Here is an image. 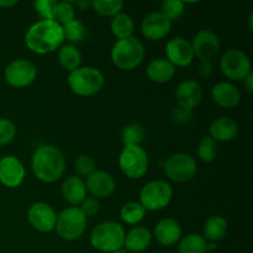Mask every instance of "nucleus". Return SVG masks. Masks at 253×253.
I'll use <instances>...</instances> for the list:
<instances>
[{
	"instance_id": "nucleus-1",
	"label": "nucleus",
	"mask_w": 253,
	"mask_h": 253,
	"mask_svg": "<svg viewBox=\"0 0 253 253\" xmlns=\"http://www.w3.org/2000/svg\"><path fill=\"white\" fill-rule=\"evenodd\" d=\"M64 41L63 29L53 20H40L30 26L25 44L36 54H48L59 49Z\"/></svg>"
},
{
	"instance_id": "nucleus-2",
	"label": "nucleus",
	"mask_w": 253,
	"mask_h": 253,
	"mask_svg": "<svg viewBox=\"0 0 253 253\" xmlns=\"http://www.w3.org/2000/svg\"><path fill=\"white\" fill-rule=\"evenodd\" d=\"M66 166L64 155L56 146L42 145L32 155V173L42 183L51 184L61 179L66 172Z\"/></svg>"
},
{
	"instance_id": "nucleus-3",
	"label": "nucleus",
	"mask_w": 253,
	"mask_h": 253,
	"mask_svg": "<svg viewBox=\"0 0 253 253\" xmlns=\"http://www.w3.org/2000/svg\"><path fill=\"white\" fill-rule=\"evenodd\" d=\"M111 62L121 71H132L145 59V46L135 36L118 40L110 52Z\"/></svg>"
},
{
	"instance_id": "nucleus-4",
	"label": "nucleus",
	"mask_w": 253,
	"mask_h": 253,
	"mask_svg": "<svg viewBox=\"0 0 253 253\" xmlns=\"http://www.w3.org/2000/svg\"><path fill=\"white\" fill-rule=\"evenodd\" d=\"M105 84L103 72L95 67H79L68 76V85L72 93L82 98H89L98 94Z\"/></svg>"
},
{
	"instance_id": "nucleus-5",
	"label": "nucleus",
	"mask_w": 253,
	"mask_h": 253,
	"mask_svg": "<svg viewBox=\"0 0 253 253\" xmlns=\"http://www.w3.org/2000/svg\"><path fill=\"white\" fill-rule=\"evenodd\" d=\"M125 230L115 221H104L96 225L90 234V244L100 252L113 253L123 249Z\"/></svg>"
},
{
	"instance_id": "nucleus-6",
	"label": "nucleus",
	"mask_w": 253,
	"mask_h": 253,
	"mask_svg": "<svg viewBox=\"0 0 253 253\" xmlns=\"http://www.w3.org/2000/svg\"><path fill=\"white\" fill-rule=\"evenodd\" d=\"M88 217L83 214L79 207H68L57 216L56 232L66 241H74L85 232Z\"/></svg>"
},
{
	"instance_id": "nucleus-7",
	"label": "nucleus",
	"mask_w": 253,
	"mask_h": 253,
	"mask_svg": "<svg viewBox=\"0 0 253 253\" xmlns=\"http://www.w3.org/2000/svg\"><path fill=\"white\" fill-rule=\"evenodd\" d=\"M148 165L147 152L142 146H124L119 156V167L126 177L140 179L147 173Z\"/></svg>"
},
{
	"instance_id": "nucleus-8",
	"label": "nucleus",
	"mask_w": 253,
	"mask_h": 253,
	"mask_svg": "<svg viewBox=\"0 0 253 253\" xmlns=\"http://www.w3.org/2000/svg\"><path fill=\"white\" fill-rule=\"evenodd\" d=\"M173 188L165 180H152L143 185L140 192V204L151 211H158L170 204Z\"/></svg>"
},
{
	"instance_id": "nucleus-9",
	"label": "nucleus",
	"mask_w": 253,
	"mask_h": 253,
	"mask_svg": "<svg viewBox=\"0 0 253 253\" xmlns=\"http://www.w3.org/2000/svg\"><path fill=\"white\" fill-rule=\"evenodd\" d=\"M163 170L172 182H189L197 174V161L188 153H174L166 160Z\"/></svg>"
},
{
	"instance_id": "nucleus-10",
	"label": "nucleus",
	"mask_w": 253,
	"mask_h": 253,
	"mask_svg": "<svg viewBox=\"0 0 253 253\" xmlns=\"http://www.w3.org/2000/svg\"><path fill=\"white\" fill-rule=\"evenodd\" d=\"M220 69L231 81H244L251 73V61L241 49H229L220 61Z\"/></svg>"
},
{
	"instance_id": "nucleus-11",
	"label": "nucleus",
	"mask_w": 253,
	"mask_h": 253,
	"mask_svg": "<svg viewBox=\"0 0 253 253\" xmlns=\"http://www.w3.org/2000/svg\"><path fill=\"white\" fill-rule=\"evenodd\" d=\"M4 77L6 83L15 89L31 85L37 77V68L32 62L20 58L10 62L5 68Z\"/></svg>"
},
{
	"instance_id": "nucleus-12",
	"label": "nucleus",
	"mask_w": 253,
	"mask_h": 253,
	"mask_svg": "<svg viewBox=\"0 0 253 253\" xmlns=\"http://www.w3.org/2000/svg\"><path fill=\"white\" fill-rule=\"evenodd\" d=\"M57 212L49 204L43 202L34 203L27 210V219L30 225L36 231L48 234L53 231L57 222Z\"/></svg>"
},
{
	"instance_id": "nucleus-13",
	"label": "nucleus",
	"mask_w": 253,
	"mask_h": 253,
	"mask_svg": "<svg viewBox=\"0 0 253 253\" xmlns=\"http://www.w3.org/2000/svg\"><path fill=\"white\" fill-rule=\"evenodd\" d=\"M192 43L194 57L199 61L211 62L220 51V39L211 30H200L193 37Z\"/></svg>"
},
{
	"instance_id": "nucleus-14",
	"label": "nucleus",
	"mask_w": 253,
	"mask_h": 253,
	"mask_svg": "<svg viewBox=\"0 0 253 253\" xmlns=\"http://www.w3.org/2000/svg\"><path fill=\"white\" fill-rule=\"evenodd\" d=\"M26 170L16 156L7 155L0 158V183L6 188H17L24 183Z\"/></svg>"
},
{
	"instance_id": "nucleus-15",
	"label": "nucleus",
	"mask_w": 253,
	"mask_h": 253,
	"mask_svg": "<svg viewBox=\"0 0 253 253\" xmlns=\"http://www.w3.org/2000/svg\"><path fill=\"white\" fill-rule=\"evenodd\" d=\"M166 59L174 67H188L194 61L192 43L185 37H174L166 44Z\"/></svg>"
},
{
	"instance_id": "nucleus-16",
	"label": "nucleus",
	"mask_w": 253,
	"mask_h": 253,
	"mask_svg": "<svg viewBox=\"0 0 253 253\" xmlns=\"http://www.w3.org/2000/svg\"><path fill=\"white\" fill-rule=\"evenodd\" d=\"M172 29V21L162 11H153L148 14L141 24V32L145 39L151 41H160L167 36Z\"/></svg>"
},
{
	"instance_id": "nucleus-17",
	"label": "nucleus",
	"mask_w": 253,
	"mask_h": 253,
	"mask_svg": "<svg viewBox=\"0 0 253 253\" xmlns=\"http://www.w3.org/2000/svg\"><path fill=\"white\" fill-rule=\"evenodd\" d=\"M175 99L179 109L192 111L197 108L203 99L202 85L194 79L184 81L178 85L175 90Z\"/></svg>"
},
{
	"instance_id": "nucleus-18",
	"label": "nucleus",
	"mask_w": 253,
	"mask_h": 253,
	"mask_svg": "<svg viewBox=\"0 0 253 253\" xmlns=\"http://www.w3.org/2000/svg\"><path fill=\"white\" fill-rule=\"evenodd\" d=\"M86 190L95 199H105L115 192V180L109 173L104 170H95L86 178Z\"/></svg>"
},
{
	"instance_id": "nucleus-19",
	"label": "nucleus",
	"mask_w": 253,
	"mask_h": 253,
	"mask_svg": "<svg viewBox=\"0 0 253 253\" xmlns=\"http://www.w3.org/2000/svg\"><path fill=\"white\" fill-rule=\"evenodd\" d=\"M211 98L217 106L224 109H234L241 101L239 89L230 82H220L211 89Z\"/></svg>"
},
{
	"instance_id": "nucleus-20",
	"label": "nucleus",
	"mask_w": 253,
	"mask_h": 253,
	"mask_svg": "<svg viewBox=\"0 0 253 253\" xmlns=\"http://www.w3.org/2000/svg\"><path fill=\"white\" fill-rule=\"evenodd\" d=\"M239 133V125L229 116L215 119L209 127V136L215 142H230Z\"/></svg>"
},
{
	"instance_id": "nucleus-21",
	"label": "nucleus",
	"mask_w": 253,
	"mask_h": 253,
	"mask_svg": "<svg viewBox=\"0 0 253 253\" xmlns=\"http://www.w3.org/2000/svg\"><path fill=\"white\" fill-rule=\"evenodd\" d=\"M182 227L174 219H163L155 226V237L163 246H173L182 239Z\"/></svg>"
},
{
	"instance_id": "nucleus-22",
	"label": "nucleus",
	"mask_w": 253,
	"mask_h": 253,
	"mask_svg": "<svg viewBox=\"0 0 253 253\" xmlns=\"http://www.w3.org/2000/svg\"><path fill=\"white\" fill-rule=\"evenodd\" d=\"M86 194L88 190H86L85 182L77 175H71L62 184V195L64 200L71 204V207H79L86 198Z\"/></svg>"
},
{
	"instance_id": "nucleus-23",
	"label": "nucleus",
	"mask_w": 253,
	"mask_h": 253,
	"mask_svg": "<svg viewBox=\"0 0 253 253\" xmlns=\"http://www.w3.org/2000/svg\"><path fill=\"white\" fill-rule=\"evenodd\" d=\"M152 234L145 226H135L125 235L124 249L128 252H142L150 247Z\"/></svg>"
},
{
	"instance_id": "nucleus-24",
	"label": "nucleus",
	"mask_w": 253,
	"mask_h": 253,
	"mask_svg": "<svg viewBox=\"0 0 253 253\" xmlns=\"http://www.w3.org/2000/svg\"><path fill=\"white\" fill-rule=\"evenodd\" d=\"M146 73L155 83L165 84L172 81L175 76V67L166 58H156L148 63Z\"/></svg>"
},
{
	"instance_id": "nucleus-25",
	"label": "nucleus",
	"mask_w": 253,
	"mask_h": 253,
	"mask_svg": "<svg viewBox=\"0 0 253 253\" xmlns=\"http://www.w3.org/2000/svg\"><path fill=\"white\" fill-rule=\"evenodd\" d=\"M227 232V221L225 217L220 215H214L210 216L205 221L204 227H203V237L209 242H215L217 244L221 241Z\"/></svg>"
},
{
	"instance_id": "nucleus-26",
	"label": "nucleus",
	"mask_w": 253,
	"mask_h": 253,
	"mask_svg": "<svg viewBox=\"0 0 253 253\" xmlns=\"http://www.w3.org/2000/svg\"><path fill=\"white\" fill-rule=\"evenodd\" d=\"M110 30L118 40L127 39V37L133 36V31H135V21L132 17L127 14L120 12L113 17L110 21Z\"/></svg>"
},
{
	"instance_id": "nucleus-27",
	"label": "nucleus",
	"mask_w": 253,
	"mask_h": 253,
	"mask_svg": "<svg viewBox=\"0 0 253 253\" xmlns=\"http://www.w3.org/2000/svg\"><path fill=\"white\" fill-rule=\"evenodd\" d=\"M58 62L69 73L81 67L82 54L74 44H62L58 49Z\"/></svg>"
},
{
	"instance_id": "nucleus-28",
	"label": "nucleus",
	"mask_w": 253,
	"mask_h": 253,
	"mask_svg": "<svg viewBox=\"0 0 253 253\" xmlns=\"http://www.w3.org/2000/svg\"><path fill=\"white\" fill-rule=\"evenodd\" d=\"M146 216V209L140 202H128L120 209L121 221L127 225H137Z\"/></svg>"
},
{
	"instance_id": "nucleus-29",
	"label": "nucleus",
	"mask_w": 253,
	"mask_h": 253,
	"mask_svg": "<svg viewBox=\"0 0 253 253\" xmlns=\"http://www.w3.org/2000/svg\"><path fill=\"white\" fill-rule=\"evenodd\" d=\"M178 253H207V240L199 234H189L182 237Z\"/></svg>"
},
{
	"instance_id": "nucleus-30",
	"label": "nucleus",
	"mask_w": 253,
	"mask_h": 253,
	"mask_svg": "<svg viewBox=\"0 0 253 253\" xmlns=\"http://www.w3.org/2000/svg\"><path fill=\"white\" fill-rule=\"evenodd\" d=\"M145 136V128L138 123L128 124L121 131V141L124 146H141Z\"/></svg>"
},
{
	"instance_id": "nucleus-31",
	"label": "nucleus",
	"mask_w": 253,
	"mask_h": 253,
	"mask_svg": "<svg viewBox=\"0 0 253 253\" xmlns=\"http://www.w3.org/2000/svg\"><path fill=\"white\" fill-rule=\"evenodd\" d=\"M124 2L121 0H94L91 1V9L95 10L96 14L104 17H115L121 12Z\"/></svg>"
},
{
	"instance_id": "nucleus-32",
	"label": "nucleus",
	"mask_w": 253,
	"mask_h": 253,
	"mask_svg": "<svg viewBox=\"0 0 253 253\" xmlns=\"http://www.w3.org/2000/svg\"><path fill=\"white\" fill-rule=\"evenodd\" d=\"M62 29H63L64 40H68L71 43H81L88 36V30H86L85 25L76 19L69 24L62 26Z\"/></svg>"
},
{
	"instance_id": "nucleus-33",
	"label": "nucleus",
	"mask_w": 253,
	"mask_h": 253,
	"mask_svg": "<svg viewBox=\"0 0 253 253\" xmlns=\"http://www.w3.org/2000/svg\"><path fill=\"white\" fill-rule=\"evenodd\" d=\"M76 17V10L72 2L69 1H57L53 7V21L57 24L64 26V25L69 24L73 21Z\"/></svg>"
},
{
	"instance_id": "nucleus-34",
	"label": "nucleus",
	"mask_w": 253,
	"mask_h": 253,
	"mask_svg": "<svg viewBox=\"0 0 253 253\" xmlns=\"http://www.w3.org/2000/svg\"><path fill=\"white\" fill-rule=\"evenodd\" d=\"M217 156V142H215L209 135L204 136L198 145V157L204 163L215 161Z\"/></svg>"
},
{
	"instance_id": "nucleus-35",
	"label": "nucleus",
	"mask_w": 253,
	"mask_h": 253,
	"mask_svg": "<svg viewBox=\"0 0 253 253\" xmlns=\"http://www.w3.org/2000/svg\"><path fill=\"white\" fill-rule=\"evenodd\" d=\"M161 7H162L163 14L170 21H177L185 12V4L180 0H168V1L162 2Z\"/></svg>"
},
{
	"instance_id": "nucleus-36",
	"label": "nucleus",
	"mask_w": 253,
	"mask_h": 253,
	"mask_svg": "<svg viewBox=\"0 0 253 253\" xmlns=\"http://www.w3.org/2000/svg\"><path fill=\"white\" fill-rule=\"evenodd\" d=\"M16 136V126L10 119L0 118V147L6 146Z\"/></svg>"
},
{
	"instance_id": "nucleus-37",
	"label": "nucleus",
	"mask_w": 253,
	"mask_h": 253,
	"mask_svg": "<svg viewBox=\"0 0 253 253\" xmlns=\"http://www.w3.org/2000/svg\"><path fill=\"white\" fill-rule=\"evenodd\" d=\"M74 168H76V170L78 172L79 175L88 178L89 175L93 174L96 170V165L95 161H94L90 156L81 155L77 158L76 162H74Z\"/></svg>"
},
{
	"instance_id": "nucleus-38",
	"label": "nucleus",
	"mask_w": 253,
	"mask_h": 253,
	"mask_svg": "<svg viewBox=\"0 0 253 253\" xmlns=\"http://www.w3.org/2000/svg\"><path fill=\"white\" fill-rule=\"evenodd\" d=\"M56 0H40L34 2V7L42 20H53V7Z\"/></svg>"
},
{
	"instance_id": "nucleus-39",
	"label": "nucleus",
	"mask_w": 253,
	"mask_h": 253,
	"mask_svg": "<svg viewBox=\"0 0 253 253\" xmlns=\"http://www.w3.org/2000/svg\"><path fill=\"white\" fill-rule=\"evenodd\" d=\"M79 209L83 211V214L86 217L94 216L95 214H98L99 209H100V204H99V200L95 198H88L86 197L83 202L79 205Z\"/></svg>"
},
{
	"instance_id": "nucleus-40",
	"label": "nucleus",
	"mask_w": 253,
	"mask_h": 253,
	"mask_svg": "<svg viewBox=\"0 0 253 253\" xmlns=\"http://www.w3.org/2000/svg\"><path fill=\"white\" fill-rule=\"evenodd\" d=\"M211 62L208 61H200L199 66H198V72L202 77H208L211 73Z\"/></svg>"
},
{
	"instance_id": "nucleus-41",
	"label": "nucleus",
	"mask_w": 253,
	"mask_h": 253,
	"mask_svg": "<svg viewBox=\"0 0 253 253\" xmlns=\"http://www.w3.org/2000/svg\"><path fill=\"white\" fill-rule=\"evenodd\" d=\"M244 86L250 94L253 93V74H252V72L246 77V78L244 79Z\"/></svg>"
},
{
	"instance_id": "nucleus-42",
	"label": "nucleus",
	"mask_w": 253,
	"mask_h": 253,
	"mask_svg": "<svg viewBox=\"0 0 253 253\" xmlns=\"http://www.w3.org/2000/svg\"><path fill=\"white\" fill-rule=\"evenodd\" d=\"M17 4H19L17 0H0V7H2V9H10Z\"/></svg>"
},
{
	"instance_id": "nucleus-43",
	"label": "nucleus",
	"mask_w": 253,
	"mask_h": 253,
	"mask_svg": "<svg viewBox=\"0 0 253 253\" xmlns=\"http://www.w3.org/2000/svg\"><path fill=\"white\" fill-rule=\"evenodd\" d=\"M76 6L78 7L79 10H88L91 7V1H89V0H82V1H76Z\"/></svg>"
},
{
	"instance_id": "nucleus-44",
	"label": "nucleus",
	"mask_w": 253,
	"mask_h": 253,
	"mask_svg": "<svg viewBox=\"0 0 253 253\" xmlns=\"http://www.w3.org/2000/svg\"><path fill=\"white\" fill-rule=\"evenodd\" d=\"M113 253H128V251H126L125 249H120V250H118V251H115V252H113Z\"/></svg>"
},
{
	"instance_id": "nucleus-45",
	"label": "nucleus",
	"mask_w": 253,
	"mask_h": 253,
	"mask_svg": "<svg viewBox=\"0 0 253 253\" xmlns=\"http://www.w3.org/2000/svg\"><path fill=\"white\" fill-rule=\"evenodd\" d=\"M252 17H253V14H250L249 22H250V29H251V30H252Z\"/></svg>"
}]
</instances>
